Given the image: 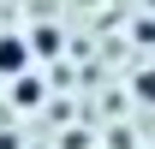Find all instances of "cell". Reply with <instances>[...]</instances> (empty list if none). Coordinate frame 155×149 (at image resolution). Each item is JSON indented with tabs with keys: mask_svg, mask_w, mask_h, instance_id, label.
<instances>
[{
	"mask_svg": "<svg viewBox=\"0 0 155 149\" xmlns=\"http://www.w3.org/2000/svg\"><path fill=\"white\" fill-rule=\"evenodd\" d=\"M18 66H24V42L0 36V72H18Z\"/></svg>",
	"mask_w": 155,
	"mask_h": 149,
	"instance_id": "cell-1",
	"label": "cell"
}]
</instances>
